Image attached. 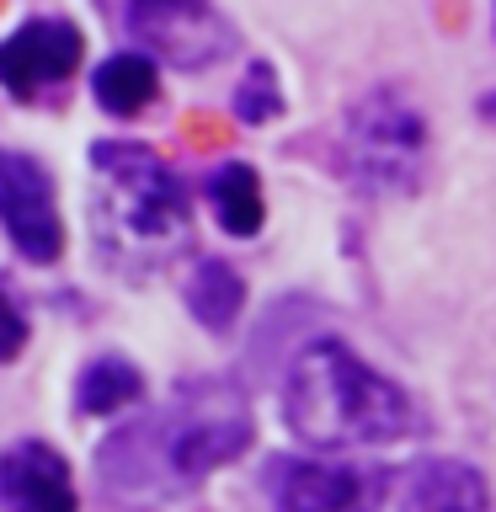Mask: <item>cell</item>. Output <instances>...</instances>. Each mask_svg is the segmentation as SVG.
I'll return each instance as SVG.
<instances>
[{
	"label": "cell",
	"instance_id": "cell-6",
	"mask_svg": "<svg viewBox=\"0 0 496 512\" xmlns=\"http://www.w3.org/2000/svg\"><path fill=\"white\" fill-rule=\"evenodd\" d=\"M0 230L27 262H54L64 246V224L54 203V176H48L32 155L0 150Z\"/></svg>",
	"mask_w": 496,
	"mask_h": 512
},
{
	"label": "cell",
	"instance_id": "cell-14",
	"mask_svg": "<svg viewBox=\"0 0 496 512\" xmlns=\"http://www.w3.org/2000/svg\"><path fill=\"white\" fill-rule=\"evenodd\" d=\"M139 395H144V374L128 358H118V352L91 358L75 379V411L80 416H112L118 406H128V400H139Z\"/></svg>",
	"mask_w": 496,
	"mask_h": 512
},
{
	"label": "cell",
	"instance_id": "cell-5",
	"mask_svg": "<svg viewBox=\"0 0 496 512\" xmlns=\"http://www.w3.org/2000/svg\"><path fill=\"white\" fill-rule=\"evenodd\" d=\"M123 16L134 43H144L176 70H208L235 48V32L214 11V0H128Z\"/></svg>",
	"mask_w": 496,
	"mask_h": 512
},
{
	"label": "cell",
	"instance_id": "cell-1",
	"mask_svg": "<svg viewBox=\"0 0 496 512\" xmlns=\"http://www.w3.org/2000/svg\"><path fill=\"white\" fill-rule=\"evenodd\" d=\"M91 235L128 278L171 267L192 240L187 182L150 144L107 139L91 150Z\"/></svg>",
	"mask_w": 496,
	"mask_h": 512
},
{
	"label": "cell",
	"instance_id": "cell-3",
	"mask_svg": "<svg viewBox=\"0 0 496 512\" xmlns=\"http://www.w3.org/2000/svg\"><path fill=\"white\" fill-rule=\"evenodd\" d=\"M283 416L310 448H379L411 432V400L347 342H310L288 368Z\"/></svg>",
	"mask_w": 496,
	"mask_h": 512
},
{
	"label": "cell",
	"instance_id": "cell-12",
	"mask_svg": "<svg viewBox=\"0 0 496 512\" xmlns=\"http://www.w3.org/2000/svg\"><path fill=\"white\" fill-rule=\"evenodd\" d=\"M91 91H96V107L102 112L134 118V112H144L160 91L155 59L150 54H112V59H102V70L91 75Z\"/></svg>",
	"mask_w": 496,
	"mask_h": 512
},
{
	"label": "cell",
	"instance_id": "cell-17",
	"mask_svg": "<svg viewBox=\"0 0 496 512\" xmlns=\"http://www.w3.org/2000/svg\"><path fill=\"white\" fill-rule=\"evenodd\" d=\"M480 118L496 123V91H491V96H480Z\"/></svg>",
	"mask_w": 496,
	"mask_h": 512
},
{
	"label": "cell",
	"instance_id": "cell-9",
	"mask_svg": "<svg viewBox=\"0 0 496 512\" xmlns=\"http://www.w3.org/2000/svg\"><path fill=\"white\" fill-rule=\"evenodd\" d=\"M0 507L6 512H75V480L59 448L22 438L0 454Z\"/></svg>",
	"mask_w": 496,
	"mask_h": 512
},
{
	"label": "cell",
	"instance_id": "cell-16",
	"mask_svg": "<svg viewBox=\"0 0 496 512\" xmlns=\"http://www.w3.org/2000/svg\"><path fill=\"white\" fill-rule=\"evenodd\" d=\"M22 347H27V315H22V304L0 288V363H11Z\"/></svg>",
	"mask_w": 496,
	"mask_h": 512
},
{
	"label": "cell",
	"instance_id": "cell-4",
	"mask_svg": "<svg viewBox=\"0 0 496 512\" xmlns=\"http://www.w3.org/2000/svg\"><path fill=\"white\" fill-rule=\"evenodd\" d=\"M342 171L374 198L416 192L427 171V123L400 91L379 86L347 107L342 123Z\"/></svg>",
	"mask_w": 496,
	"mask_h": 512
},
{
	"label": "cell",
	"instance_id": "cell-15",
	"mask_svg": "<svg viewBox=\"0 0 496 512\" xmlns=\"http://www.w3.org/2000/svg\"><path fill=\"white\" fill-rule=\"evenodd\" d=\"M283 112V96H278V75H272V64L256 59L246 75H240L235 86V118L240 123H272Z\"/></svg>",
	"mask_w": 496,
	"mask_h": 512
},
{
	"label": "cell",
	"instance_id": "cell-2",
	"mask_svg": "<svg viewBox=\"0 0 496 512\" xmlns=\"http://www.w3.org/2000/svg\"><path fill=\"white\" fill-rule=\"evenodd\" d=\"M251 448V411L246 395L224 379H192L182 384L150 422L123 427L118 438L102 448L107 480L128 486V475H171L176 486L198 480L219 464L240 459Z\"/></svg>",
	"mask_w": 496,
	"mask_h": 512
},
{
	"label": "cell",
	"instance_id": "cell-11",
	"mask_svg": "<svg viewBox=\"0 0 496 512\" xmlns=\"http://www.w3.org/2000/svg\"><path fill=\"white\" fill-rule=\"evenodd\" d=\"M208 203L219 214V230L235 240H251L262 230V182H256V166L246 160H224V166L208 176Z\"/></svg>",
	"mask_w": 496,
	"mask_h": 512
},
{
	"label": "cell",
	"instance_id": "cell-7",
	"mask_svg": "<svg viewBox=\"0 0 496 512\" xmlns=\"http://www.w3.org/2000/svg\"><path fill=\"white\" fill-rule=\"evenodd\" d=\"M80 64V32L59 16H32L0 43V86L16 102H32L48 86H59Z\"/></svg>",
	"mask_w": 496,
	"mask_h": 512
},
{
	"label": "cell",
	"instance_id": "cell-10",
	"mask_svg": "<svg viewBox=\"0 0 496 512\" xmlns=\"http://www.w3.org/2000/svg\"><path fill=\"white\" fill-rule=\"evenodd\" d=\"M395 512H486V480L464 459H427L406 470Z\"/></svg>",
	"mask_w": 496,
	"mask_h": 512
},
{
	"label": "cell",
	"instance_id": "cell-13",
	"mask_svg": "<svg viewBox=\"0 0 496 512\" xmlns=\"http://www.w3.org/2000/svg\"><path fill=\"white\" fill-rule=\"evenodd\" d=\"M187 310L208 331H230L240 320V310H246V283H240V272L230 262H219V256H203L187 278Z\"/></svg>",
	"mask_w": 496,
	"mask_h": 512
},
{
	"label": "cell",
	"instance_id": "cell-8",
	"mask_svg": "<svg viewBox=\"0 0 496 512\" xmlns=\"http://www.w3.org/2000/svg\"><path fill=\"white\" fill-rule=\"evenodd\" d=\"M379 491L384 480L368 470H342V464H315V459L272 464L278 512H379Z\"/></svg>",
	"mask_w": 496,
	"mask_h": 512
}]
</instances>
